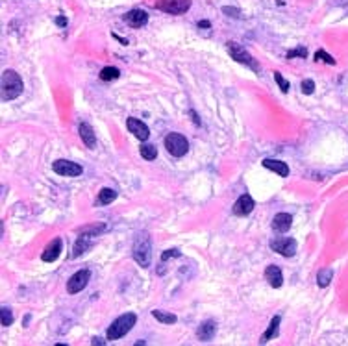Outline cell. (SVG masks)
<instances>
[{
  "label": "cell",
  "instance_id": "cell-3",
  "mask_svg": "<svg viewBox=\"0 0 348 346\" xmlns=\"http://www.w3.org/2000/svg\"><path fill=\"white\" fill-rule=\"evenodd\" d=\"M133 259H135V263L141 265L143 268H147L150 265V259H152V245H150V237L147 231H141L139 235L135 237V243H133Z\"/></svg>",
  "mask_w": 348,
  "mask_h": 346
},
{
  "label": "cell",
  "instance_id": "cell-11",
  "mask_svg": "<svg viewBox=\"0 0 348 346\" xmlns=\"http://www.w3.org/2000/svg\"><path fill=\"white\" fill-rule=\"evenodd\" d=\"M124 20L132 28H141V26H145L149 22V13L143 10H132L124 15Z\"/></svg>",
  "mask_w": 348,
  "mask_h": 346
},
{
  "label": "cell",
  "instance_id": "cell-20",
  "mask_svg": "<svg viewBox=\"0 0 348 346\" xmlns=\"http://www.w3.org/2000/svg\"><path fill=\"white\" fill-rule=\"evenodd\" d=\"M115 198H117V191H115V189L104 187L99 193V204H102V206H108V204H111Z\"/></svg>",
  "mask_w": 348,
  "mask_h": 346
},
{
  "label": "cell",
  "instance_id": "cell-26",
  "mask_svg": "<svg viewBox=\"0 0 348 346\" xmlns=\"http://www.w3.org/2000/svg\"><path fill=\"white\" fill-rule=\"evenodd\" d=\"M13 324V313L10 307H2V326L8 328Z\"/></svg>",
  "mask_w": 348,
  "mask_h": 346
},
{
  "label": "cell",
  "instance_id": "cell-29",
  "mask_svg": "<svg viewBox=\"0 0 348 346\" xmlns=\"http://www.w3.org/2000/svg\"><path fill=\"white\" fill-rule=\"evenodd\" d=\"M306 56H308V50L304 49V47H298V49H295L293 52H289L287 60H293V58H306Z\"/></svg>",
  "mask_w": 348,
  "mask_h": 346
},
{
  "label": "cell",
  "instance_id": "cell-19",
  "mask_svg": "<svg viewBox=\"0 0 348 346\" xmlns=\"http://www.w3.org/2000/svg\"><path fill=\"white\" fill-rule=\"evenodd\" d=\"M95 237H97V233H95V235H80L76 245H74V254H72V256L78 257L80 254H83V252L93 245V239Z\"/></svg>",
  "mask_w": 348,
  "mask_h": 346
},
{
  "label": "cell",
  "instance_id": "cell-12",
  "mask_svg": "<svg viewBox=\"0 0 348 346\" xmlns=\"http://www.w3.org/2000/svg\"><path fill=\"white\" fill-rule=\"evenodd\" d=\"M128 130L130 133H133L137 139H141V141H147V139L150 137V130L149 126L145 124V122H141L139 119H128Z\"/></svg>",
  "mask_w": 348,
  "mask_h": 346
},
{
  "label": "cell",
  "instance_id": "cell-24",
  "mask_svg": "<svg viewBox=\"0 0 348 346\" xmlns=\"http://www.w3.org/2000/svg\"><path fill=\"white\" fill-rule=\"evenodd\" d=\"M120 76V70L117 67H104L100 70V80L104 82H111V80H117Z\"/></svg>",
  "mask_w": 348,
  "mask_h": 346
},
{
  "label": "cell",
  "instance_id": "cell-18",
  "mask_svg": "<svg viewBox=\"0 0 348 346\" xmlns=\"http://www.w3.org/2000/svg\"><path fill=\"white\" fill-rule=\"evenodd\" d=\"M80 137L85 143L87 148H95L97 147V135L89 124H80Z\"/></svg>",
  "mask_w": 348,
  "mask_h": 346
},
{
  "label": "cell",
  "instance_id": "cell-31",
  "mask_svg": "<svg viewBox=\"0 0 348 346\" xmlns=\"http://www.w3.org/2000/svg\"><path fill=\"white\" fill-rule=\"evenodd\" d=\"M182 254H180V250H176V248H172V250H167V252H163L161 254V261H167L169 257H180Z\"/></svg>",
  "mask_w": 348,
  "mask_h": 346
},
{
  "label": "cell",
  "instance_id": "cell-4",
  "mask_svg": "<svg viewBox=\"0 0 348 346\" xmlns=\"http://www.w3.org/2000/svg\"><path fill=\"white\" fill-rule=\"evenodd\" d=\"M165 148L170 156L174 158H182L189 152V141L183 137L182 133H169L165 137Z\"/></svg>",
  "mask_w": 348,
  "mask_h": 346
},
{
  "label": "cell",
  "instance_id": "cell-15",
  "mask_svg": "<svg viewBox=\"0 0 348 346\" xmlns=\"http://www.w3.org/2000/svg\"><path fill=\"white\" fill-rule=\"evenodd\" d=\"M61 248H63V245H61V239H54L49 247H47V250L43 252V256H41L43 257V261H47V263L56 261L61 254Z\"/></svg>",
  "mask_w": 348,
  "mask_h": 346
},
{
  "label": "cell",
  "instance_id": "cell-14",
  "mask_svg": "<svg viewBox=\"0 0 348 346\" xmlns=\"http://www.w3.org/2000/svg\"><path fill=\"white\" fill-rule=\"evenodd\" d=\"M265 280H267L269 285L274 287V289L282 287V283H283V274H282L280 267H276V265H269L267 270H265Z\"/></svg>",
  "mask_w": 348,
  "mask_h": 346
},
{
  "label": "cell",
  "instance_id": "cell-1",
  "mask_svg": "<svg viewBox=\"0 0 348 346\" xmlns=\"http://www.w3.org/2000/svg\"><path fill=\"white\" fill-rule=\"evenodd\" d=\"M0 89H2V102H8V100L17 99L24 85H22V80L15 70H4L2 72V78H0Z\"/></svg>",
  "mask_w": 348,
  "mask_h": 346
},
{
  "label": "cell",
  "instance_id": "cell-34",
  "mask_svg": "<svg viewBox=\"0 0 348 346\" xmlns=\"http://www.w3.org/2000/svg\"><path fill=\"white\" fill-rule=\"evenodd\" d=\"M211 24H209V20H200L199 22V28H209Z\"/></svg>",
  "mask_w": 348,
  "mask_h": 346
},
{
  "label": "cell",
  "instance_id": "cell-30",
  "mask_svg": "<svg viewBox=\"0 0 348 346\" xmlns=\"http://www.w3.org/2000/svg\"><path fill=\"white\" fill-rule=\"evenodd\" d=\"M300 87H302V93H306V95H311V93L315 91V82H313V80H304Z\"/></svg>",
  "mask_w": 348,
  "mask_h": 346
},
{
  "label": "cell",
  "instance_id": "cell-5",
  "mask_svg": "<svg viewBox=\"0 0 348 346\" xmlns=\"http://www.w3.org/2000/svg\"><path fill=\"white\" fill-rule=\"evenodd\" d=\"M226 49H228L230 56H232L235 61L243 63V65H247V67H250V69L256 70V72L259 70V65L254 61V58H252L249 52L245 50V47H241L239 43H233V41H232V43H226Z\"/></svg>",
  "mask_w": 348,
  "mask_h": 346
},
{
  "label": "cell",
  "instance_id": "cell-13",
  "mask_svg": "<svg viewBox=\"0 0 348 346\" xmlns=\"http://www.w3.org/2000/svg\"><path fill=\"white\" fill-rule=\"evenodd\" d=\"M217 333V324H215V320H206V322H202L200 328L197 330V335H199L200 341H204V343H208L211 341L213 337Z\"/></svg>",
  "mask_w": 348,
  "mask_h": 346
},
{
  "label": "cell",
  "instance_id": "cell-7",
  "mask_svg": "<svg viewBox=\"0 0 348 346\" xmlns=\"http://www.w3.org/2000/svg\"><path fill=\"white\" fill-rule=\"evenodd\" d=\"M156 8L170 15H182L191 8V0H158Z\"/></svg>",
  "mask_w": 348,
  "mask_h": 346
},
{
  "label": "cell",
  "instance_id": "cell-28",
  "mask_svg": "<svg viewBox=\"0 0 348 346\" xmlns=\"http://www.w3.org/2000/svg\"><path fill=\"white\" fill-rule=\"evenodd\" d=\"M274 80H276V83L280 85V89H282V93H287L289 89H291V85H289V82L280 72H274Z\"/></svg>",
  "mask_w": 348,
  "mask_h": 346
},
{
  "label": "cell",
  "instance_id": "cell-22",
  "mask_svg": "<svg viewBox=\"0 0 348 346\" xmlns=\"http://www.w3.org/2000/svg\"><path fill=\"white\" fill-rule=\"evenodd\" d=\"M331 278H333V270H331V268H322V270H318L317 285L318 287H328L330 281H331Z\"/></svg>",
  "mask_w": 348,
  "mask_h": 346
},
{
  "label": "cell",
  "instance_id": "cell-25",
  "mask_svg": "<svg viewBox=\"0 0 348 346\" xmlns=\"http://www.w3.org/2000/svg\"><path fill=\"white\" fill-rule=\"evenodd\" d=\"M139 152L147 161H152V159L158 158V148H156L154 145H141Z\"/></svg>",
  "mask_w": 348,
  "mask_h": 346
},
{
  "label": "cell",
  "instance_id": "cell-27",
  "mask_svg": "<svg viewBox=\"0 0 348 346\" xmlns=\"http://www.w3.org/2000/svg\"><path fill=\"white\" fill-rule=\"evenodd\" d=\"M315 60H322L324 63H328V65H335V60H333V56H330L328 52H324V50H317V54H315Z\"/></svg>",
  "mask_w": 348,
  "mask_h": 346
},
{
  "label": "cell",
  "instance_id": "cell-6",
  "mask_svg": "<svg viewBox=\"0 0 348 346\" xmlns=\"http://www.w3.org/2000/svg\"><path fill=\"white\" fill-rule=\"evenodd\" d=\"M89 280H91V272L87 270V268L74 272V274L69 278V281H67V293H69V295H76V293H82V291L87 287Z\"/></svg>",
  "mask_w": 348,
  "mask_h": 346
},
{
  "label": "cell",
  "instance_id": "cell-17",
  "mask_svg": "<svg viewBox=\"0 0 348 346\" xmlns=\"http://www.w3.org/2000/svg\"><path fill=\"white\" fill-rule=\"evenodd\" d=\"M263 167L269 168V170H274L282 178L289 176V165L283 163V161H278V159H263Z\"/></svg>",
  "mask_w": 348,
  "mask_h": 346
},
{
  "label": "cell",
  "instance_id": "cell-2",
  "mask_svg": "<svg viewBox=\"0 0 348 346\" xmlns=\"http://www.w3.org/2000/svg\"><path fill=\"white\" fill-rule=\"evenodd\" d=\"M135 322H137L135 313H124V315H120L119 318H115V320L111 322L106 337H108L110 341H117V339L126 335L130 330L135 326Z\"/></svg>",
  "mask_w": 348,
  "mask_h": 346
},
{
  "label": "cell",
  "instance_id": "cell-9",
  "mask_svg": "<svg viewBox=\"0 0 348 346\" xmlns=\"http://www.w3.org/2000/svg\"><path fill=\"white\" fill-rule=\"evenodd\" d=\"M270 248L283 257H293L297 254V241L291 237H276L270 241Z\"/></svg>",
  "mask_w": 348,
  "mask_h": 346
},
{
  "label": "cell",
  "instance_id": "cell-32",
  "mask_svg": "<svg viewBox=\"0 0 348 346\" xmlns=\"http://www.w3.org/2000/svg\"><path fill=\"white\" fill-rule=\"evenodd\" d=\"M222 11L224 13H232V17H239V10H233V8H222Z\"/></svg>",
  "mask_w": 348,
  "mask_h": 346
},
{
  "label": "cell",
  "instance_id": "cell-21",
  "mask_svg": "<svg viewBox=\"0 0 348 346\" xmlns=\"http://www.w3.org/2000/svg\"><path fill=\"white\" fill-rule=\"evenodd\" d=\"M278 326H280V316H274V318L270 320L269 330H267V331L263 333V337H261V343H267L269 339L278 335Z\"/></svg>",
  "mask_w": 348,
  "mask_h": 346
},
{
  "label": "cell",
  "instance_id": "cell-10",
  "mask_svg": "<svg viewBox=\"0 0 348 346\" xmlns=\"http://www.w3.org/2000/svg\"><path fill=\"white\" fill-rule=\"evenodd\" d=\"M256 208V204H254V198L250 197V195H241L237 198V202L233 204V213L237 215V217H247L252 213V209Z\"/></svg>",
  "mask_w": 348,
  "mask_h": 346
},
{
  "label": "cell",
  "instance_id": "cell-8",
  "mask_svg": "<svg viewBox=\"0 0 348 346\" xmlns=\"http://www.w3.org/2000/svg\"><path fill=\"white\" fill-rule=\"evenodd\" d=\"M52 170L60 176H67V178H74V176H80L83 172L82 165L78 163H72V161H67V159H58L52 163Z\"/></svg>",
  "mask_w": 348,
  "mask_h": 346
},
{
  "label": "cell",
  "instance_id": "cell-16",
  "mask_svg": "<svg viewBox=\"0 0 348 346\" xmlns=\"http://www.w3.org/2000/svg\"><path fill=\"white\" fill-rule=\"evenodd\" d=\"M293 224V217L289 215V213H278L276 217L272 218V228L280 231V233H285L289 231V228Z\"/></svg>",
  "mask_w": 348,
  "mask_h": 346
},
{
  "label": "cell",
  "instance_id": "cell-33",
  "mask_svg": "<svg viewBox=\"0 0 348 346\" xmlns=\"http://www.w3.org/2000/svg\"><path fill=\"white\" fill-rule=\"evenodd\" d=\"M56 24H58V26H67V19H65V17H58V19H56Z\"/></svg>",
  "mask_w": 348,
  "mask_h": 346
},
{
  "label": "cell",
  "instance_id": "cell-23",
  "mask_svg": "<svg viewBox=\"0 0 348 346\" xmlns=\"http://www.w3.org/2000/svg\"><path fill=\"white\" fill-rule=\"evenodd\" d=\"M152 316H154L156 320H159L161 324H174V322H176V315H172V313H165V311H159V309L152 311Z\"/></svg>",
  "mask_w": 348,
  "mask_h": 346
}]
</instances>
